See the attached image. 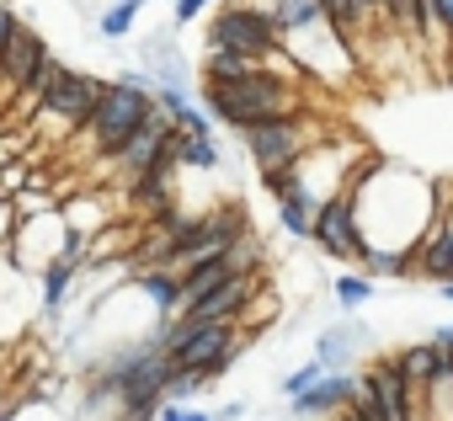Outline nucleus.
<instances>
[{
    "label": "nucleus",
    "mask_w": 453,
    "mask_h": 421,
    "mask_svg": "<svg viewBox=\"0 0 453 421\" xmlns=\"http://www.w3.org/2000/svg\"><path fill=\"white\" fill-rule=\"evenodd\" d=\"M310 75L294 65V59H278V65H262L241 80H197V102L213 112V123L224 128H246V123H267V118H288L304 107L299 86Z\"/></svg>",
    "instance_id": "1"
},
{
    "label": "nucleus",
    "mask_w": 453,
    "mask_h": 421,
    "mask_svg": "<svg viewBox=\"0 0 453 421\" xmlns=\"http://www.w3.org/2000/svg\"><path fill=\"white\" fill-rule=\"evenodd\" d=\"M144 118H155V91L139 86V80H128V75H118V80H107L96 112L75 128L70 149H81V155H91V160L102 165V160H112V155L144 128Z\"/></svg>",
    "instance_id": "2"
},
{
    "label": "nucleus",
    "mask_w": 453,
    "mask_h": 421,
    "mask_svg": "<svg viewBox=\"0 0 453 421\" xmlns=\"http://www.w3.org/2000/svg\"><path fill=\"white\" fill-rule=\"evenodd\" d=\"M208 49H235V54H251L257 65L288 59L283 33H278V22H273V11L262 6V0H235V6L213 11V22H208Z\"/></svg>",
    "instance_id": "3"
},
{
    "label": "nucleus",
    "mask_w": 453,
    "mask_h": 421,
    "mask_svg": "<svg viewBox=\"0 0 453 421\" xmlns=\"http://www.w3.org/2000/svg\"><path fill=\"white\" fill-rule=\"evenodd\" d=\"M102 91H107V80H102V75H91V70H70V65H65V75L54 80V91H49L43 112H38L27 128H33V134H49V139H59V144H70V139H75V128L96 112Z\"/></svg>",
    "instance_id": "4"
},
{
    "label": "nucleus",
    "mask_w": 453,
    "mask_h": 421,
    "mask_svg": "<svg viewBox=\"0 0 453 421\" xmlns=\"http://www.w3.org/2000/svg\"><path fill=\"white\" fill-rule=\"evenodd\" d=\"M315 246L331 262H363L368 235H363V219H357V171L320 203V214H315Z\"/></svg>",
    "instance_id": "5"
},
{
    "label": "nucleus",
    "mask_w": 453,
    "mask_h": 421,
    "mask_svg": "<svg viewBox=\"0 0 453 421\" xmlns=\"http://www.w3.org/2000/svg\"><path fill=\"white\" fill-rule=\"evenodd\" d=\"M241 144L257 171H283V165H299L315 139H310V123L299 112H288V118H267V123H246Z\"/></svg>",
    "instance_id": "6"
},
{
    "label": "nucleus",
    "mask_w": 453,
    "mask_h": 421,
    "mask_svg": "<svg viewBox=\"0 0 453 421\" xmlns=\"http://www.w3.org/2000/svg\"><path fill=\"white\" fill-rule=\"evenodd\" d=\"M70 246H86V235H75L65 225V208H49V214H33V219H17V235H12V256L22 262V272H43L59 251Z\"/></svg>",
    "instance_id": "7"
},
{
    "label": "nucleus",
    "mask_w": 453,
    "mask_h": 421,
    "mask_svg": "<svg viewBox=\"0 0 453 421\" xmlns=\"http://www.w3.org/2000/svg\"><path fill=\"white\" fill-rule=\"evenodd\" d=\"M357 384L373 394V405H379L384 421H416V384L405 379V368L395 363V352L379 357V363H368Z\"/></svg>",
    "instance_id": "8"
},
{
    "label": "nucleus",
    "mask_w": 453,
    "mask_h": 421,
    "mask_svg": "<svg viewBox=\"0 0 453 421\" xmlns=\"http://www.w3.org/2000/svg\"><path fill=\"white\" fill-rule=\"evenodd\" d=\"M54 49L43 43V33L33 27V22H17V33H12V43H6V54H0V91L6 96H17L38 70H43V59H49Z\"/></svg>",
    "instance_id": "9"
},
{
    "label": "nucleus",
    "mask_w": 453,
    "mask_h": 421,
    "mask_svg": "<svg viewBox=\"0 0 453 421\" xmlns=\"http://www.w3.org/2000/svg\"><path fill=\"white\" fill-rule=\"evenodd\" d=\"M352 394H357V373H320L310 389H299L288 400V416H299V421H331Z\"/></svg>",
    "instance_id": "10"
},
{
    "label": "nucleus",
    "mask_w": 453,
    "mask_h": 421,
    "mask_svg": "<svg viewBox=\"0 0 453 421\" xmlns=\"http://www.w3.org/2000/svg\"><path fill=\"white\" fill-rule=\"evenodd\" d=\"M81 278H86V246L59 251V256L38 272V294H43V315H49V320L65 315V304H70V294H75Z\"/></svg>",
    "instance_id": "11"
},
{
    "label": "nucleus",
    "mask_w": 453,
    "mask_h": 421,
    "mask_svg": "<svg viewBox=\"0 0 453 421\" xmlns=\"http://www.w3.org/2000/svg\"><path fill=\"white\" fill-rule=\"evenodd\" d=\"M59 208H65V225H70L75 235H86V241L102 235V230L112 225V197L96 192V187H75V192H65Z\"/></svg>",
    "instance_id": "12"
},
{
    "label": "nucleus",
    "mask_w": 453,
    "mask_h": 421,
    "mask_svg": "<svg viewBox=\"0 0 453 421\" xmlns=\"http://www.w3.org/2000/svg\"><path fill=\"white\" fill-rule=\"evenodd\" d=\"M363 341H368V331H363L357 320H342V325H326V331H320V341H315V363H320L326 373H347Z\"/></svg>",
    "instance_id": "13"
},
{
    "label": "nucleus",
    "mask_w": 453,
    "mask_h": 421,
    "mask_svg": "<svg viewBox=\"0 0 453 421\" xmlns=\"http://www.w3.org/2000/svg\"><path fill=\"white\" fill-rule=\"evenodd\" d=\"M134 288L144 294V304L155 310V320L181 315V272H176V267H150V272H134Z\"/></svg>",
    "instance_id": "14"
},
{
    "label": "nucleus",
    "mask_w": 453,
    "mask_h": 421,
    "mask_svg": "<svg viewBox=\"0 0 453 421\" xmlns=\"http://www.w3.org/2000/svg\"><path fill=\"white\" fill-rule=\"evenodd\" d=\"M59 75H65V59H59V54H49V59H43V70L17 91V118H22V128L43 112V102H49V91H54V80H59Z\"/></svg>",
    "instance_id": "15"
},
{
    "label": "nucleus",
    "mask_w": 453,
    "mask_h": 421,
    "mask_svg": "<svg viewBox=\"0 0 453 421\" xmlns=\"http://www.w3.org/2000/svg\"><path fill=\"white\" fill-rule=\"evenodd\" d=\"M395 363L405 368V379L416 384V394L442 373V352H437V341H411V347H400V352H395Z\"/></svg>",
    "instance_id": "16"
},
{
    "label": "nucleus",
    "mask_w": 453,
    "mask_h": 421,
    "mask_svg": "<svg viewBox=\"0 0 453 421\" xmlns=\"http://www.w3.org/2000/svg\"><path fill=\"white\" fill-rule=\"evenodd\" d=\"M251 70H262V65L251 54H235V49H208L203 54V80H241Z\"/></svg>",
    "instance_id": "17"
},
{
    "label": "nucleus",
    "mask_w": 453,
    "mask_h": 421,
    "mask_svg": "<svg viewBox=\"0 0 453 421\" xmlns=\"http://www.w3.org/2000/svg\"><path fill=\"white\" fill-rule=\"evenodd\" d=\"M176 160L187 165V171H219V139L213 134H181V144H176Z\"/></svg>",
    "instance_id": "18"
},
{
    "label": "nucleus",
    "mask_w": 453,
    "mask_h": 421,
    "mask_svg": "<svg viewBox=\"0 0 453 421\" xmlns=\"http://www.w3.org/2000/svg\"><path fill=\"white\" fill-rule=\"evenodd\" d=\"M357 272H368V278L379 283V278H405V272H416V262H411L405 251H389V246H368V251H363V262H357Z\"/></svg>",
    "instance_id": "19"
},
{
    "label": "nucleus",
    "mask_w": 453,
    "mask_h": 421,
    "mask_svg": "<svg viewBox=\"0 0 453 421\" xmlns=\"http://www.w3.org/2000/svg\"><path fill=\"white\" fill-rule=\"evenodd\" d=\"M139 11H144V0H112V6L96 17V33L102 38H128L134 22H139Z\"/></svg>",
    "instance_id": "20"
},
{
    "label": "nucleus",
    "mask_w": 453,
    "mask_h": 421,
    "mask_svg": "<svg viewBox=\"0 0 453 421\" xmlns=\"http://www.w3.org/2000/svg\"><path fill=\"white\" fill-rule=\"evenodd\" d=\"M453 49V0H432V22H426V54L442 59Z\"/></svg>",
    "instance_id": "21"
},
{
    "label": "nucleus",
    "mask_w": 453,
    "mask_h": 421,
    "mask_svg": "<svg viewBox=\"0 0 453 421\" xmlns=\"http://www.w3.org/2000/svg\"><path fill=\"white\" fill-rule=\"evenodd\" d=\"M326 6V17H331V27L347 38V43H357V27H368V17L357 11V0H320Z\"/></svg>",
    "instance_id": "22"
},
{
    "label": "nucleus",
    "mask_w": 453,
    "mask_h": 421,
    "mask_svg": "<svg viewBox=\"0 0 453 421\" xmlns=\"http://www.w3.org/2000/svg\"><path fill=\"white\" fill-rule=\"evenodd\" d=\"M373 299V278L368 272H347V278H336V304L342 310H363Z\"/></svg>",
    "instance_id": "23"
},
{
    "label": "nucleus",
    "mask_w": 453,
    "mask_h": 421,
    "mask_svg": "<svg viewBox=\"0 0 453 421\" xmlns=\"http://www.w3.org/2000/svg\"><path fill=\"white\" fill-rule=\"evenodd\" d=\"M22 187H33V165L27 160H0V197H17Z\"/></svg>",
    "instance_id": "24"
},
{
    "label": "nucleus",
    "mask_w": 453,
    "mask_h": 421,
    "mask_svg": "<svg viewBox=\"0 0 453 421\" xmlns=\"http://www.w3.org/2000/svg\"><path fill=\"white\" fill-rule=\"evenodd\" d=\"M320 373H326V368H320V363H315V357H310V363H304V368H294V373H288V379H283V384H278V394H283V400H294V394H299V389H310V384H315V379H320Z\"/></svg>",
    "instance_id": "25"
},
{
    "label": "nucleus",
    "mask_w": 453,
    "mask_h": 421,
    "mask_svg": "<svg viewBox=\"0 0 453 421\" xmlns=\"http://www.w3.org/2000/svg\"><path fill=\"white\" fill-rule=\"evenodd\" d=\"M171 6H176V11H171V27L181 33V27H192V22H203V11L213 6V0H171Z\"/></svg>",
    "instance_id": "26"
},
{
    "label": "nucleus",
    "mask_w": 453,
    "mask_h": 421,
    "mask_svg": "<svg viewBox=\"0 0 453 421\" xmlns=\"http://www.w3.org/2000/svg\"><path fill=\"white\" fill-rule=\"evenodd\" d=\"M155 421H213V410H197V405H181V400H165L155 410Z\"/></svg>",
    "instance_id": "27"
},
{
    "label": "nucleus",
    "mask_w": 453,
    "mask_h": 421,
    "mask_svg": "<svg viewBox=\"0 0 453 421\" xmlns=\"http://www.w3.org/2000/svg\"><path fill=\"white\" fill-rule=\"evenodd\" d=\"M12 235H17V203L0 197V246H12Z\"/></svg>",
    "instance_id": "28"
},
{
    "label": "nucleus",
    "mask_w": 453,
    "mask_h": 421,
    "mask_svg": "<svg viewBox=\"0 0 453 421\" xmlns=\"http://www.w3.org/2000/svg\"><path fill=\"white\" fill-rule=\"evenodd\" d=\"M17 11H12V0H0V54H6V43H12V33H17Z\"/></svg>",
    "instance_id": "29"
},
{
    "label": "nucleus",
    "mask_w": 453,
    "mask_h": 421,
    "mask_svg": "<svg viewBox=\"0 0 453 421\" xmlns=\"http://www.w3.org/2000/svg\"><path fill=\"white\" fill-rule=\"evenodd\" d=\"M246 416V400H224L219 410H213V421H241Z\"/></svg>",
    "instance_id": "30"
},
{
    "label": "nucleus",
    "mask_w": 453,
    "mask_h": 421,
    "mask_svg": "<svg viewBox=\"0 0 453 421\" xmlns=\"http://www.w3.org/2000/svg\"><path fill=\"white\" fill-rule=\"evenodd\" d=\"M432 341H437L442 352H453V325H437V331H432Z\"/></svg>",
    "instance_id": "31"
},
{
    "label": "nucleus",
    "mask_w": 453,
    "mask_h": 421,
    "mask_svg": "<svg viewBox=\"0 0 453 421\" xmlns=\"http://www.w3.org/2000/svg\"><path fill=\"white\" fill-rule=\"evenodd\" d=\"M379 6H384V0H357V11H363V17H373Z\"/></svg>",
    "instance_id": "32"
},
{
    "label": "nucleus",
    "mask_w": 453,
    "mask_h": 421,
    "mask_svg": "<svg viewBox=\"0 0 453 421\" xmlns=\"http://www.w3.org/2000/svg\"><path fill=\"white\" fill-rule=\"evenodd\" d=\"M437 294H442V299L453 304V278H448V283H437Z\"/></svg>",
    "instance_id": "33"
},
{
    "label": "nucleus",
    "mask_w": 453,
    "mask_h": 421,
    "mask_svg": "<svg viewBox=\"0 0 453 421\" xmlns=\"http://www.w3.org/2000/svg\"><path fill=\"white\" fill-rule=\"evenodd\" d=\"M224 6H235V0H224Z\"/></svg>",
    "instance_id": "34"
}]
</instances>
